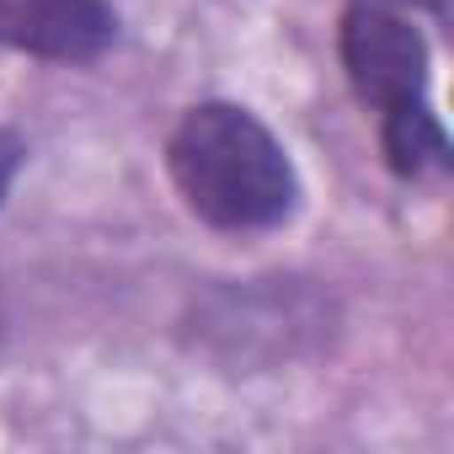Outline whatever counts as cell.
<instances>
[{
    "label": "cell",
    "mask_w": 454,
    "mask_h": 454,
    "mask_svg": "<svg viewBox=\"0 0 454 454\" xmlns=\"http://www.w3.org/2000/svg\"><path fill=\"white\" fill-rule=\"evenodd\" d=\"M342 70L364 107L380 113V145L395 176L449 171V134L427 102V38L411 17L390 12L385 0H358L337 27Z\"/></svg>",
    "instance_id": "cell-2"
},
{
    "label": "cell",
    "mask_w": 454,
    "mask_h": 454,
    "mask_svg": "<svg viewBox=\"0 0 454 454\" xmlns=\"http://www.w3.org/2000/svg\"><path fill=\"white\" fill-rule=\"evenodd\" d=\"M118 43L107 0H0V49L54 65H91Z\"/></svg>",
    "instance_id": "cell-3"
},
{
    "label": "cell",
    "mask_w": 454,
    "mask_h": 454,
    "mask_svg": "<svg viewBox=\"0 0 454 454\" xmlns=\"http://www.w3.org/2000/svg\"><path fill=\"white\" fill-rule=\"evenodd\" d=\"M166 171L214 231H273L300 203V176L273 129L241 102L187 107L166 139Z\"/></svg>",
    "instance_id": "cell-1"
},
{
    "label": "cell",
    "mask_w": 454,
    "mask_h": 454,
    "mask_svg": "<svg viewBox=\"0 0 454 454\" xmlns=\"http://www.w3.org/2000/svg\"><path fill=\"white\" fill-rule=\"evenodd\" d=\"M22 155H27L22 134L17 129H0V203H6V192H12V182L22 171Z\"/></svg>",
    "instance_id": "cell-4"
}]
</instances>
